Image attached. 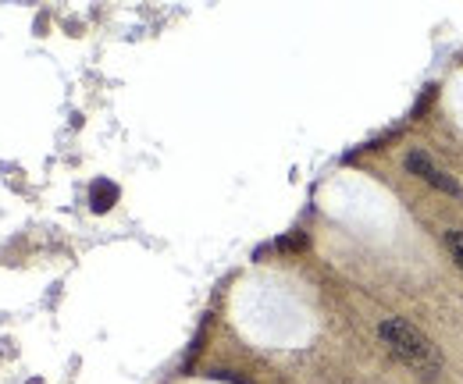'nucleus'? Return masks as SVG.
Here are the masks:
<instances>
[{
	"instance_id": "f257e3e1",
	"label": "nucleus",
	"mask_w": 463,
	"mask_h": 384,
	"mask_svg": "<svg viewBox=\"0 0 463 384\" xmlns=\"http://www.w3.org/2000/svg\"><path fill=\"white\" fill-rule=\"evenodd\" d=\"M378 334H382V342L389 345V352L406 363L417 378H424V381H435L439 374H442V352L435 349V342L424 334L420 328H413L410 321L403 317H385L382 324H378Z\"/></svg>"
},
{
	"instance_id": "f03ea898",
	"label": "nucleus",
	"mask_w": 463,
	"mask_h": 384,
	"mask_svg": "<svg viewBox=\"0 0 463 384\" xmlns=\"http://www.w3.org/2000/svg\"><path fill=\"white\" fill-rule=\"evenodd\" d=\"M403 164L410 174H417L420 182H428L431 189H439V192H446V196H453V200H460L463 196V185L446 171V167H439L424 150H410L403 157Z\"/></svg>"
},
{
	"instance_id": "7ed1b4c3",
	"label": "nucleus",
	"mask_w": 463,
	"mask_h": 384,
	"mask_svg": "<svg viewBox=\"0 0 463 384\" xmlns=\"http://www.w3.org/2000/svg\"><path fill=\"white\" fill-rule=\"evenodd\" d=\"M118 200V185L115 182H93V189H90V203H93V211L97 214H104V211H111Z\"/></svg>"
},
{
	"instance_id": "20e7f679",
	"label": "nucleus",
	"mask_w": 463,
	"mask_h": 384,
	"mask_svg": "<svg viewBox=\"0 0 463 384\" xmlns=\"http://www.w3.org/2000/svg\"><path fill=\"white\" fill-rule=\"evenodd\" d=\"M442 242H446L449 257L457 260V267L463 271V231H446V235H442Z\"/></svg>"
}]
</instances>
